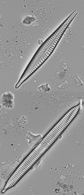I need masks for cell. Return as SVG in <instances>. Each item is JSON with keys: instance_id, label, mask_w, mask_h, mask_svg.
I'll return each instance as SVG.
<instances>
[{"instance_id": "cell-1", "label": "cell", "mask_w": 84, "mask_h": 195, "mask_svg": "<svg viewBox=\"0 0 84 195\" xmlns=\"http://www.w3.org/2000/svg\"><path fill=\"white\" fill-rule=\"evenodd\" d=\"M79 108L78 106L67 120L62 124L50 139L45 143L44 149L46 150L58 137L65 128L74 118L77 113Z\"/></svg>"}, {"instance_id": "cell-2", "label": "cell", "mask_w": 84, "mask_h": 195, "mask_svg": "<svg viewBox=\"0 0 84 195\" xmlns=\"http://www.w3.org/2000/svg\"><path fill=\"white\" fill-rule=\"evenodd\" d=\"M42 144L40 143L35 148L31 153L23 161L20 165L15 170L12 175L10 178L7 182L4 189L2 190V192L4 193L7 189V187L13 180L15 179L19 172L30 161L36 154L38 151L40 147Z\"/></svg>"}, {"instance_id": "cell-3", "label": "cell", "mask_w": 84, "mask_h": 195, "mask_svg": "<svg viewBox=\"0 0 84 195\" xmlns=\"http://www.w3.org/2000/svg\"><path fill=\"white\" fill-rule=\"evenodd\" d=\"M44 148L36 154L19 172L7 187V189L14 185L20 178L32 167L46 151Z\"/></svg>"}, {"instance_id": "cell-4", "label": "cell", "mask_w": 84, "mask_h": 195, "mask_svg": "<svg viewBox=\"0 0 84 195\" xmlns=\"http://www.w3.org/2000/svg\"><path fill=\"white\" fill-rule=\"evenodd\" d=\"M77 107H75L70 110L61 119L59 122L54 126V127L50 131L46 136L41 141L40 143L43 144L45 143L53 135L55 132L62 125V124L67 120L73 112L76 109Z\"/></svg>"}, {"instance_id": "cell-5", "label": "cell", "mask_w": 84, "mask_h": 195, "mask_svg": "<svg viewBox=\"0 0 84 195\" xmlns=\"http://www.w3.org/2000/svg\"><path fill=\"white\" fill-rule=\"evenodd\" d=\"M69 85V84L67 80H65L64 81L62 82L60 84H59L57 86L59 88H64L66 87Z\"/></svg>"}]
</instances>
